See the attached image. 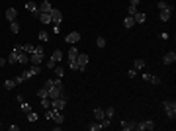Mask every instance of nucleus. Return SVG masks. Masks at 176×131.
I'll list each match as a JSON object with an SVG mask.
<instances>
[{"label": "nucleus", "mask_w": 176, "mask_h": 131, "mask_svg": "<svg viewBox=\"0 0 176 131\" xmlns=\"http://www.w3.org/2000/svg\"><path fill=\"white\" fill-rule=\"evenodd\" d=\"M45 119H53L55 123H63V121H65V117L61 116L59 110H53V108L45 110Z\"/></svg>", "instance_id": "nucleus-1"}, {"label": "nucleus", "mask_w": 176, "mask_h": 131, "mask_svg": "<svg viewBox=\"0 0 176 131\" xmlns=\"http://www.w3.org/2000/svg\"><path fill=\"white\" fill-rule=\"evenodd\" d=\"M162 108L166 110L168 119H174L176 117V102L174 100H164V102H162Z\"/></svg>", "instance_id": "nucleus-2"}, {"label": "nucleus", "mask_w": 176, "mask_h": 131, "mask_svg": "<svg viewBox=\"0 0 176 131\" xmlns=\"http://www.w3.org/2000/svg\"><path fill=\"white\" fill-rule=\"evenodd\" d=\"M65 106H67V96H61V98H53L51 100V108L53 110H65Z\"/></svg>", "instance_id": "nucleus-3"}, {"label": "nucleus", "mask_w": 176, "mask_h": 131, "mask_svg": "<svg viewBox=\"0 0 176 131\" xmlns=\"http://www.w3.org/2000/svg\"><path fill=\"white\" fill-rule=\"evenodd\" d=\"M76 63H78V70L84 72V70H86V65H88V55L86 53H78V55H76Z\"/></svg>", "instance_id": "nucleus-4"}, {"label": "nucleus", "mask_w": 176, "mask_h": 131, "mask_svg": "<svg viewBox=\"0 0 176 131\" xmlns=\"http://www.w3.org/2000/svg\"><path fill=\"white\" fill-rule=\"evenodd\" d=\"M51 20H53V23H57V26H61V22H63V14H61V10H57V8H53L51 12Z\"/></svg>", "instance_id": "nucleus-5"}, {"label": "nucleus", "mask_w": 176, "mask_h": 131, "mask_svg": "<svg viewBox=\"0 0 176 131\" xmlns=\"http://www.w3.org/2000/svg\"><path fill=\"white\" fill-rule=\"evenodd\" d=\"M80 37H82V35H80L78 31H70L69 35H67V37H65V41L73 45V43H78V41H80Z\"/></svg>", "instance_id": "nucleus-6"}, {"label": "nucleus", "mask_w": 176, "mask_h": 131, "mask_svg": "<svg viewBox=\"0 0 176 131\" xmlns=\"http://www.w3.org/2000/svg\"><path fill=\"white\" fill-rule=\"evenodd\" d=\"M174 61H176V53H174V51L164 53V57H162V63H164V65H172Z\"/></svg>", "instance_id": "nucleus-7"}, {"label": "nucleus", "mask_w": 176, "mask_h": 131, "mask_svg": "<svg viewBox=\"0 0 176 131\" xmlns=\"http://www.w3.org/2000/svg\"><path fill=\"white\" fill-rule=\"evenodd\" d=\"M37 8H39V12H41V14H45V12H51L53 6H51V2H49V0H43L41 4H37Z\"/></svg>", "instance_id": "nucleus-8"}, {"label": "nucleus", "mask_w": 176, "mask_h": 131, "mask_svg": "<svg viewBox=\"0 0 176 131\" xmlns=\"http://www.w3.org/2000/svg\"><path fill=\"white\" fill-rule=\"evenodd\" d=\"M29 63H32V65H39V67H41L43 55H39V53H32V55H29Z\"/></svg>", "instance_id": "nucleus-9"}, {"label": "nucleus", "mask_w": 176, "mask_h": 131, "mask_svg": "<svg viewBox=\"0 0 176 131\" xmlns=\"http://www.w3.org/2000/svg\"><path fill=\"white\" fill-rule=\"evenodd\" d=\"M172 6L170 8H166V10H161V16H158V18H161V22H168V20H170V16H172Z\"/></svg>", "instance_id": "nucleus-10"}, {"label": "nucleus", "mask_w": 176, "mask_h": 131, "mask_svg": "<svg viewBox=\"0 0 176 131\" xmlns=\"http://www.w3.org/2000/svg\"><path fill=\"white\" fill-rule=\"evenodd\" d=\"M28 63H29V53L26 51L18 53V65H28Z\"/></svg>", "instance_id": "nucleus-11"}, {"label": "nucleus", "mask_w": 176, "mask_h": 131, "mask_svg": "<svg viewBox=\"0 0 176 131\" xmlns=\"http://www.w3.org/2000/svg\"><path fill=\"white\" fill-rule=\"evenodd\" d=\"M16 16H18L16 8H8V10H6V20H8V22H14V20H16Z\"/></svg>", "instance_id": "nucleus-12"}, {"label": "nucleus", "mask_w": 176, "mask_h": 131, "mask_svg": "<svg viewBox=\"0 0 176 131\" xmlns=\"http://www.w3.org/2000/svg\"><path fill=\"white\" fill-rule=\"evenodd\" d=\"M121 129L123 131H133L135 129V121H125L123 119V121H121Z\"/></svg>", "instance_id": "nucleus-13"}, {"label": "nucleus", "mask_w": 176, "mask_h": 131, "mask_svg": "<svg viewBox=\"0 0 176 131\" xmlns=\"http://www.w3.org/2000/svg\"><path fill=\"white\" fill-rule=\"evenodd\" d=\"M133 20H135V23H145L147 16H145L143 12H137V14H133Z\"/></svg>", "instance_id": "nucleus-14"}, {"label": "nucleus", "mask_w": 176, "mask_h": 131, "mask_svg": "<svg viewBox=\"0 0 176 131\" xmlns=\"http://www.w3.org/2000/svg\"><path fill=\"white\" fill-rule=\"evenodd\" d=\"M94 117H96L98 121H102L104 117H106V112H104L102 108H96V110H94Z\"/></svg>", "instance_id": "nucleus-15"}, {"label": "nucleus", "mask_w": 176, "mask_h": 131, "mask_svg": "<svg viewBox=\"0 0 176 131\" xmlns=\"http://www.w3.org/2000/svg\"><path fill=\"white\" fill-rule=\"evenodd\" d=\"M133 69L135 70H143L145 69V61H143V59H135V61H133Z\"/></svg>", "instance_id": "nucleus-16"}, {"label": "nucleus", "mask_w": 176, "mask_h": 131, "mask_svg": "<svg viewBox=\"0 0 176 131\" xmlns=\"http://www.w3.org/2000/svg\"><path fill=\"white\" fill-rule=\"evenodd\" d=\"M123 26H125L127 29H129V28H133V26H135V20H133V16H125V20H123Z\"/></svg>", "instance_id": "nucleus-17"}, {"label": "nucleus", "mask_w": 176, "mask_h": 131, "mask_svg": "<svg viewBox=\"0 0 176 131\" xmlns=\"http://www.w3.org/2000/svg\"><path fill=\"white\" fill-rule=\"evenodd\" d=\"M76 55H78V49H76V47H70V49H69V53H67L69 61H74V59H76Z\"/></svg>", "instance_id": "nucleus-18"}, {"label": "nucleus", "mask_w": 176, "mask_h": 131, "mask_svg": "<svg viewBox=\"0 0 176 131\" xmlns=\"http://www.w3.org/2000/svg\"><path fill=\"white\" fill-rule=\"evenodd\" d=\"M39 20H41L43 23H47V26H49V23H53V20H51V14H49V12L41 14V16H39Z\"/></svg>", "instance_id": "nucleus-19"}, {"label": "nucleus", "mask_w": 176, "mask_h": 131, "mask_svg": "<svg viewBox=\"0 0 176 131\" xmlns=\"http://www.w3.org/2000/svg\"><path fill=\"white\" fill-rule=\"evenodd\" d=\"M51 59L55 63H59V61H63V51H59V49H57V51H53V55H51Z\"/></svg>", "instance_id": "nucleus-20"}, {"label": "nucleus", "mask_w": 176, "mask_h": 131, "mask_svg": "<svg viewBox=\"0 0 176 131\" xmlns=\"http://www.w3.org/2000/svg\"><path fill=\"white\" fill-rule=\"evenodd\" d=\"M14 86H16V80H14V78H6V80H4V88H6V90H12Z\"/></svg>", "instance_id": "nucleus-21"}, {"label": "nucleus", "mask_w": 176, "mask_h": 131, "mask_svg": "<svg viewBox=\"0 0 176 131\" xmlns=\"http://www.w3.org/2000/svg\"><path fill=\"white\" fill-rule=\"evenodd\" d=\"M10 31H12V33H20V23L16 22V20H14V22H10Z\"/></svg>", "instance_id": "nucleus-22"}, {"label": "nucleus", "mask_w": 176, "mask_h": 131, "mask_svg": "<svg viewBox=\"0 0 176 131\" xmlns=\"http://www.w3.org/2000/svg\"><path fill=\"white\" fill-rule=\"evenodd\" d=\"M26 116H28V121L29 123H35L37 119H39V116H37L35 112H29V113H26Z\"/></svg>", "instance_id": "nucleus-23"}, {"label": "nucleus", "mask_w": 176, "mask_h": 131, "mask_svg": "<svg viewBox=\"0 0 176 131\" xmlns=\"http://www.w3.org/2000/svg\"><path fill=\"white\" fill-rule=\"evenodd\" d=\"M8 63L10 65H18V53H10V57H8Z\"/></svg>", "instance_id": "nucleus-24"}, {"label": "nucleus", "mask_w": 176, "mask_h": 131, "mask_svg": "<svg viewBox=\"0 0 176 131\" xmlns=\"http://www.w3.org/2000/svg\"><path fill=\"white\" fill-rule=\"evenodd\" d=\"M55 76H59V78H63V76H65V69H63V67H55Z\"/></svg>", "instance_id": "nucleus-25"}, {"label": "nucleus", "mask_w": 176, "mask_h": 131, "mask_svg": "<svg viewBox=\"0 0 176 131\" xmlns=\"http://www.w3.org/2000/svg\"><path fill=\"white\" fill-rule=\"evenodd\" d=\"M41 106L43 110H49L51 108V98H41Z\"/></svg>", "instance_id": "nucleus-26"}, {"label": "nucleus", "mask_w": 176, "mask_h": 131, "mask_svg": "<svg viewBox=\"0 0 176 131\" xmlns=\"http://www.w3.org/2000/svg\"><path fill=\"white\" fill-rule=\"evenodd\" d=\"M23 47V51L26 53H29V55H32L33 53V49H35V45H32V43H26V45H22Z\"/></svg>", "instance_id": "nucleus-27"}, {"label": "nucleus", "mask_w": 176, "mask_h": 131, "mask_svg": "<svg viewBox=\"0 0 176 131\" xmlns=\"http://www.w3.org/2000/svg\"><path fill=\"white\" fill-rule=\"evenodd\" d=\"M20 106H22V112H23V113H29V112H32V106H29L28 102H22Z\"/></svg>", "instance_id": "nucleus-28"}, {"label": "nucleus", "mask_w": 176, "mask_h": 131, "mask_svg": "<svg viewBox=\"0 0 176 131\" xmlns=\"http://www.w3.org/2000/svg\"><path fill=\"white\" fill-rule=\"evenodd\" d=\"M155 127H157V125H155V121H153V119H147V121H145V129H149V131H153Z\"/></svg>", "instance_id": "nucleus-29"}, {"label": "nucleus", "mask_w": 176, "mask_h": 131, "mask_svg": "<svg viewBox=\"0 0 176 131\" xmlns=\"http://www.w3.org/2000/svg\"><path fill=\"white\" fill-rule=\"evenodd\" d=\"M158 10H166V8H170V4H168V2H164V0H158Z\"/></svg>", "instance_id": "nucleus-30"}, {"label": "nucleus", "mask_w": 176, "mask_h": 131, "mask_svg": "<svg viewBox=\"0 0 176 131\" xmlns=\"http://www.w3.org/2000/svg\"><path fill=\"white\" fill-rule=\"evenodd\" d=\"M39 39H41V41H49V39H51V35H49L47 31H39Z\"/></svg>", "instance_id": "nucleus-31"}, {"label": "nucleus", "mask_w": 176, "mask_h": 131, "mask_svg": "<svg viewBox=\"0 0 176 131\" xmlns=\"http://www.w3.org/2000/svg\"><path fill=\"white\" fill-rule=\"evenodd\" d=\"M37 96H39V100H41V98H49V96H47V90H45V88H39V90H37Z\"/></svg>", "instance_id": "nucleus-32"}, {"label": "nucleus", "mask_w": 176, "mask_h": 131, "mask_svg": "<svg viewBox=\"0 0 176 131\" xmlns=\"http://www.w3.org/2000/svg\"><path fill=\"white\" fill-rule=\"evenodd\" d=\"M139 10H137V6H133V4H129V8H127V14L129 16H133V14H137Z\"/></svg>", "instance_id": "nucleus-33"}, {"label": "nucleus", "mask_w": 176, "mask_h": 131, "mask_svg": "<svg viewBox=\"0 0 176 131\" xmlns=\"http://www.w3.org/2000/svg\"><path fill=\"white\" fill-rule=\"evenodd\" d=\"M104 112H106V117H108V119H111V117H114V113H116V110H114V108H108V110H104Z\"/></svg>", "instance_id": "nucleus-34"}, {"label": "nucleus", "mask_w": 176, "mask_h": 131, "mask_svg": "<svg viewBox=\"0 0 176 131\" xmlns=\"http://www.w3.org/2000/svg\"><path fill=\"white\" fill-rule=\"evenodd\" d=\"M26 8H28L29 12H33V10H37V4H35V2L32 0V2H28V4H26Z\"/></svg>", "instance_id": "nucleus-35"}, {"label": "nucleus", "mask_w": 176, "mask_h": 131, "mask_svg": "<svg viewBox=\"0 0 176 131\" xmlns=\"http://www.w3.org/2000/svg\"><path fill=\"white\" fill-rule=\"evenodd\" d=\"M96 45L100 47V49H102V47H106V39H104V37H98V39H96Z\"/></svg>", "instance_id": "nucleus-36"}, {"label": "nucleus", "mask_w": 176, "mask_h": 131, "mask_svg": "<svg viewBox=\"0 0 176 131\" xmlns=\"http://www.w3.org/2000/svg\"><path fill=\"white\" fill-rule=\"evenodd\" d=\"M88 129H90V131H100V129H102V125H100V121H98V123H92Z\"/></svg>", "instance_id": "nucleus-37"}, {"label": "nucleus", "mask_w": 176, "mask_h": 131, "mask_svg": "<svg viewBox=\"0 0 176 131\" xmlns=\"http://www.w3.org/2000/svg\"><path fill=\"white\" fill-rule=\"evenodd\" d=\"M69 67L73 70H78V63H76V59H74V61H69Z\"/></svg>", "instance_id": "nucleus-38"}, {"label": "nucleus", "mask_w": 176, "mask_h": 131, "mask_svg": "<svg viewBox=\"0 0 176 131\" xmlns=\"http://www.w3.org/2000/svg\"><path fill=\"white\" fill-rule=\"evenodd\" d=\"M22 76H23V80H28V78H32V70H23V72H22Z\"/></svg>", "instance_id": "nucleus-39"}, {"label": "nucleus", "mask_w": 176, "mask_h": 131, "mask_svg": "<svg viewBox=\"0 0 176 131\" xmlns=\"http://www.w3.org/2000/svg\"><path fill=\"white\" fill-rule=\"evenodd\" d=\"M141 78H143V80H147V82H151L153 75H147V72H143V75H141Z\"/></svg>", "instance_id": "nucleus-40"}, {"label": "nucleus", "mask_w": 176, "mask_h": 131, "mask_svg": "<svg viewBox=\"0 0 176 131\" xmlns=\"http://www.w3.org/2000/svg\"><path fill=\"white\" fill-rule=\"evenodd\" d=\"M47 67H49V69H55V67H57V63L53 61V59H49V61H47Z\"/></svg>", "instance_id": "nucleus-41"}, {"label": "nucleus", "mask_w": 176, "mask_h": 131, "mask_svg": "<svg viewBox=\"0 0 176 131\" xmlns=\"http://www.w3.org/2000/svg\"><path fill=\"white\" fill-rule=\"evenodd\" d=\"M12 51H14V53H22L23 47H22V45H14V49H12Z\"/></svg>", "instance_id": "nucleus-42"}, {"label": "nucleus", "mask_w": 176, "mask_h": 131, "mask_svg": "<svg viewBox=\"0 0 176 131\" xmlns=\"http://www.w3.org/2000/svg\"><path fill=\"white\" fill-rule=\"evenodd\" d=\"M14 80H16V84H22V82H26V80H23V76H22V75H20V76H16Z\"/></svg>", "instance_id": "nucleus-43"}, {"label": "nucleus", "mask_w": 176, "mask_h": 131, "mask_svg": "<svg viewBox=\"0 0 176 131\" xmlns=\"http://www.w3.org/2000/svg\"><path fill=\"white\" fill-rule=\"evenodd\" d=\"M4 65H8V59H2V57H0V69H2Z\"/></svg>", "instance_id": "nucleus-44"}, {"label": "nucleus", "mask_w": 176, "mask_h": 131, "mask_svg": "<svg viewBox=\"0 0 176 131\" xmlns=\"http://www.w3.org/2000/svg\"><path fill=\"white\" fill-rule=\"evenodd\" d=\"M151 82H153V84H161V78H157V76H153V78H151Z\"/></svg>", "instance_id": "nucleus-45"}, {"label": "nucleus", "mask_w": 176, "mask_h": 131, "mask_svg": "<svg viewBox=\"0 0 176 131\" xmlns=\"http://www.w3.org/2000/svg\"><path fill=\"white\" fill-rule=\"evenodd\" d=\"M127 75H129V76H131V78H133V76H135V75H137V70H135V69H129V72H127Z\"/></svg>", "instance_id": "nucleus-46"}, {"label": "nucleus", "mask_w": 176, "mask_h": 131, "mask_svg": "<svg viewBox=\"0 0 176 131\" xmlns=\"http://www.w3.org/2000/svg\"><path fill=\"white\" fill-rule=\"evenodd\" d=\"M16 98H18V102H20V104H22V102H26V98H23L22 94H18V96H16Z\"/></svg>", "instance_id": "nucleus-47"}, {"label": "nucleus", "mask_w": 176, "mask_h": 131, "mask_svg": "<svg viewBox=\"0 0 176 131\" xmlns=\"http://www.w3.org/2000/svg\"><path fill=\"white\" fill-rule=\"evenodd\" d=\"M139 2L141 0H129V4H133V6H139Z\"/></svg>", "instance_id": "nucleus-48"}]
</instances>
